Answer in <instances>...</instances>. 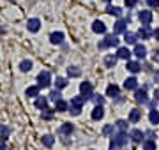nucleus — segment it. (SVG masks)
Returning a JSON list of instances; mask_svg holds the SVG:
<instances>
[{"instance_id": "f257e3e1", "label": "nucleus", "mask_w": 159, "mask_h": 150, "mask_svg": "<svg viewBox=\"0 0 159 150\" xmlns=\"http://www.w3.org/2000/svg\"><path fill=\"white\" fill-rule=\"evenodd\" d=\"M127 133H117L111 136V141H110V150H120L127 143Z\"/></svg>"}, {"instance_id": "f03ea898", "label": "nucleus", "mask_w": 159, "mask_h": 150, "mask_svg": "<svg viewBox=\"0 0 159 150\" xmlns=\"http://www.w3.org/2000/svg\"><path fill=\"white\" fill-rule=\"evenodd\" d=\"M119 42H120V39L117 37V34H108L106 37H104V41H101V42H99V48H101V50H106V48H115V46H119Z\"/></svg>"}, {"instance_id": "7ed1b4c3", "label": "nucleus", "mask_w": 159, "mask_h": 150, "mask_svg": "<svg viewBox=\"0 0 159 150\" xmlns=\"http://www.w3.org/2000/svg\"><path fill=\"white\" fill-rule=\"evenodd\" d=\"M51 85V74L50 71H41L37 74V87L39 88H48Z\"/></svg>"}, {"instance_id": "20e7f679", "label": "nucleus", "mask_w": 159, "mask_h": 150, "mask_svg": "<svg viewBox=\"0 0 159 150\" xmlns=\"http://www.w3.org/2000/svg\"><path fill=\"white\" fill-rule=\"evenodd\" d=\"M80 92H81V95H83L87 101L94 97V87H92L90 81H83V83L80 85Z\"/></svg>"}, {"instance_id": "39448f33", "label": "nucleus", "mask_w": 159, "mask_h": 150, "mask_svg": "<svg viewBox=\"0 0 159 150\" xmlns=\"http://www.w3.org/2000/svg\"><path fill=\"white\" fill-rule=\"evenodd\" d=\"M73 133H74V126L71 122H66V124H62V126L58 127V134L64 136V138H66V136H71Z\"/></svg>"}, {"instance_id": "423d86ee", "label": "nucleus", "mask_w": 159, "mask_h": 150, "mask_svg": "<svg viewBox=\"0 0 159 150\" xmlns=\"http://www.w3.org/2000/svg\"><path fill=\"white\" fill-rule=\"evenodd\" d=\"M152 11H140L138 12V20L142 25H150L152 23Z\"/></svg>"}, {"instance_id": "0eeeda50", "label": "nucleus", "mask_w": 159, "mask_h": 150, "mask_svg": "<svg viewBox=\"0 0 159 150\" xmlns=\"http://www.w3.org/2000/svg\"><path fill=\"white\" fill-rule=\"evenodd\" d=\"M27 29H29V32H32V34L39 32V29H41V20H39V18H30L29 21H27Z\"/></svg>"}, {"instance_id": "6e6552de", "label": "nucleus", "mask_w": 159, "mask_h": 150, "mask_svg": "<svg viewBox=\"0 0 159 150\" xmlns=\"http://www.w3.org/2000/svg\"><path fill=\"white\" fill-rule=\"evenodd\" d=\"M134 99H136V103L147 104V103H148L147 90H145V88H136V92H134Z\"/></svg>"}, {"instance_id": "1a4fd4ad", "label": "nucleus", "mask_w": 159, "mask_h": 150, "mask_svg": "<svg viewBox=\"0 0 159 150\" xmlns=\"http://www.w3.org/2000/svg\"><path fill=\"white\" fill-rule=\"evenodd\" d=\"M129 138H131V141H133V143H142L143 138H145V133H143V131H140V129H133V131L129 133Z\"/></svg>"}, {"instance_id": "9d476101", "label": "nucleus", "mask_w": 159, "mask_h": 150, "mask_svg": "<svg viewBox=\"0 0 159 150\" xmlns=\"http://www.w3.org/2000/svg\"><path fill=\"white\" fill-rule=\"evenodd\" d=\"M125 67H127V71H129V73L136 74V73H140V71H142V64L138 62V60H127Z\"/></svg>"}, {"instance_id": "9b49d317", "label": "nucleus", "mask_w": 159, "mask_h": 150, "mask_svg": "<svg viewBox=\"0 0 159 150\" xmlns=\"http://www.w3.org/2000/svg\"><path fill=\"white\" fill-rule=\"evenodd\" d=\"M34 106L35 108H37V110H44V108H48V97H44V95H37V97H35V101H34Z\"/></svg>"}, {"instance_id": "f8f14e48", "label": "nucleus", "mask_w": 159, "mask_h": 150, "mask_svg": "<svg viewBox=\"0 0 159 150\" xmlns=\"http://www.w3.org/2000/svg\"><path fill=\"white\" fill-rule=\"evenodd\" d=\"M131 55H133V51H131L127 46H122V48H119V50H117V57L122 58V60H125V62L131 58Z\"/></svg>"}, {"instance_id": "ddd939ff", "label": "nucleus", "mask_w": 159, "mask_h": 150, "mask_svg": "<svg viewBox=\"0 0 159 150\" xmlns=\"http://www.w3.org/2000/svg\"><path fill=\"white\" fill-rule=\"evenodd\" d=\"M136 35L140 37V39H150L152 30H150V27H148V25H142V29L136 32Z\"/></svg>"}, {"instance_id": "4468645a", "label": "nucleus", "mask_w": 159, "mask_h": 150, "mask_svg": "<svg viewBox=\"0 0 159 150\" xmlns=\"http://www.w3.org/2000/svg\"><path fill=\"white\" fill-rule=\"evenodd\" d=\"M127 30V21L125 20H117V23L113 27V34H124Z\"/></svg>"}, {"instance_id": "2eb2a0df", "label": "nucleus", "mask_w": 159, "mask_h": 150, "mask_svg": "<svg viewBox=\"0 0 159 150\" xmlns=\"http://www.w3.org/2000/svg\"><path fill=\"white\" fill-rule=\"evenodd\" d=\"M92 32H96V34H106V25L102 23L101 20H96L92 23Z\"/></svg>"}, {"instance_id": "dca6fc26", "label": "nucleus", "mask_w": 159, "mask_h": 150, "mask_svg": "<svg viewBox=\"0 0 159 150\" xmlns=\"http://www.w3.org/2000/svg\"><path fill=\"white\" fill-rule=\"evenodd\" d=\"M106 95H108V97H111V99L119 97V95H120V88L117 87L115 83H111V85H108V87H106Z\"/></svg>"}, {"instance_id": "f3484780", "label": "nucleus", "mask_w": 159, "mask_h": 150, "mask_svg": "<svg viewBox=\"0 0 159 150\" xmlns=\"http://www.w3.org/2000/svg\"><path fill=\"white\" fill-rule=\"evenodd\" d=\"M102 117H104V108L101 104H96V108L92 110V120H101Z\"/></svg>"}, {"instance_id": "a211bd4d", "label": "nucleus", "mask_w": 159, "mask_h": 150, "mask_svg": "<svg viewBox=\"0 0 159 150\" xmlns=\"http://www.w3.org/2000/svg\"><path fill=\"white\" fill-rule=\"evenodd\" d=\"M124 88H125V90H136V88H138V80L134 78V76L127 78V80L124 81Z\"/></svg>"}, {"instance_id": "6ab92c4d", "label": "nucleus", "mask_w": 159, "mask_h": 150, "mask_svg": "<svg viewBox=\"0 0 159 150\" xmlns=\"http://www.w3.org/2000/svg\"><path fill=\"white\" fill-rule=\"evenodd\" d=\"M69 110V103L67 101H64V99H58V101H55V111H58V113H64V111Z\"/></svg>"}, {"instance_id": "aec40b11", "label": "nucleus", "mask_w": 159, "mask_h": 150, "mask_svg": "<svg viewBox=\"0 0 159 150\" xmlns=\"http://www.w3.org/2000/svg\"><path fill=\"white\" fill-rule=\"evenodd\" d=\"M140 120H142V110H138V108L131 110V113H129V122L131 124H138Z\"/></svg>"}, {"instance_id": "412c9836", "label": "nucleus", "mask_w": 159, "mask_h": 150, "mask_svg": "<svg viewBox=\"0 0 159 150\" xmlns=\"http://www.w3.org/2000/svg\"><path fill=\"white\" fill-rule=\"evenodd\" d=\"M133 53H134L138 58H145V57H147V48L143 46V44H138V42H136V44H134V51H133Z\"/></svg>"}, {"instance_id": "4be33fe9", "label": "nucleus", "mask_w": 159, "mask_h": 150, "mask_svg": "<svg viewBox=\"0 0 159 150\" xmlns=\"http://www.w3.org/2000/svg\"><path fill=\"white\" fill-rule=\"evenodd\" d=\"M117 60H119V57H117V55H106V57H104V65L111 69V67H115V65H117Z\"/></svg>"}, {"instance_id": "5701e85b", "label": "nucleus", "mask_w": 159, "mask_h": 150, "mask_svg": "<svg viewBox=\"0 0 159 150\" xmlns=\"http://www.w3.org/2000/svg\"><path fill=\"white\" fill-rule=\"evenodd\" d=\"M62 41H64L62 32H53V34L50 35V42L51 44H62Z\"/></svg>"}, {"instance_id": "b1692460", "label": "nucleus", "mask_w": 159, "mask_h": 150, "mask_svg": "<svg viewBox=\"0 0 159 150\" xmlns=\"http://www.w3.org/2000/svg\"><path fill=\"white\" fill-rule=\"evenodd\" d=\"M9 134H11V127L6 126V124H0V139H4V141H7V138H9Z\"/></svg>"}, {"instance_id": "393cba45", "label": "nucleus", "mask_w": 159, "mask_h": 150, "mask_svg": "<svg viewBox=\"0 0 159 150\" xmlns=\"http://www.w3.org/2000/svg\"><path fill=\"white\" fill-rule=\"evenodd\" d=\"M124 41L127 42V44H136L138 35H136V34H133V32H127V30H125V32H124Z\"/></svg>"}, {"instance_id": "a878e982", "label": "nucleus", "mask_w": 159, "mask_h": 150, "mask_svg": "<svg viewBox=\"0 0 159 150\" xmlns=\"http://www.w3.org/2000/svg\"><path fill=\"white\" fill-rule=\"evenodd\" d=\"M39 92H41V88L37 87V85H32V87H29L27 90H25V94H27L29 97H34V99L39 95Z\"/></svg>"}, {"instance_id": "bb28decb", "label": "nucleus", "mask_w": 159, "mask_h": 150, "mask_svg": "<svg viewBox=\"0 0 159 150\" xmlns=\"http://www.w3.org/2000/svg\"><path fill=\"white\" fill-rule=\"evenodd\" d=\"M58 99H62V92L58 90V88H55V90H51L50 92V95H48V101H58Z\"/></svg>"}, {"instance_id": "cd10ccee", "label": "nucleus", "mask_w": 159, "mask_h": 150, "mask_svg": "<svg viewBox=\"0 0 159 150\" xmlns=\"http://www.w3.org/2000/svg\"><path fill=\"white\" fill-rule=\"evenodd\" d=\"M53 143H55V138H53L51 134H44V136H43V145H44V147L50 148V147H53Z\"/></svg>"}, {"instance_id": "c85d7f7f", "label": "nucleus", "mask_w": 159, "mask_h": 150, "mask_svg": "<svg viewBox=\"0 0 159 150\" xmlns=\"http://www.w3.org/2000/svg\"><path fill=\"white\" fill-rule=\"evenodd\" d=\"M80 74H81V71H80L76 65H73V67H67V76H69V78H78Z\"/></svg>"}, {"instance_id": "c756f323", "label": "nucleus", "mask_w": 159, "mask_h": 150, "mask_svg": "<svg viewBox=\"0 0 159 150\" xmlns=\"http://www.w3.org/2000/svg\"><path fill=\"white\" fill-rule=\"evenodd\" d=\"M148 120H150V124H159V111L157 110H150Z\"/></svg>"}, {"instance_id": "7c9ffc66", "label": "nucleus", "mask_w": 159, "mask_h": 150, "mask_svg": "<svg viewBox=\"0 0 159 150\" xmlns=\"http://www.w3.org/2000/svg\"><path fill=\"white\" fill-rule=\"evenodd\" d=\"M30 69H32V62H30V60H23V62H20V71H21V73H29Z\"/></svg>"}, {"instance_id": "2f4dec72", "label": "nucleus", "mask_w": 159, "mask_h": 150, "mask_svg": "<svg viewBox=\"0 0 159 150\" xmlns=\"http://www.w3.org/2000/svg\"><path fill=\"white\" fill-rule=\"evenodd\" d=\"M143 150H156V139H143Z\"/></svg>"}, {"instance_id": "473e14b6", "label": "nucleus", "mask_w": 159, "mask_h": 150, "mask_svg": "<svg viewBox=\"0 0 159 150\" xmlns=\"http://www.w3.org/2000/svg\"><path fill=\"white\" fill-rule=\"evenodd\" d=\"M87 103V99L83 97V95H76V97L71 99V104H76V106H81L83 108V104Z\"/></svg>"}, {"instance_id": "72a5a7b5", "label": "nucleus", "mask_w": 159, "mask_h": 150, "mask_svg": "<svg viewBox=\"0 0 159 150\" xmlns=\"http://www.w3.org/2000/svg\"><path fill=\"white\" fill-rule=\"evenodd\" d=\"M102 134L111 138V136L115 134V126H111V124H110V126H104V127H102Z\"/></svg>"}, {"instance_id": "f704fd0d", "label": "nucleus", "mask_w": 159, "mask_h": 150, "mask_svg": "<svg viewBox=\"0 0 159 150\" xmlns=\"http://www.w3.org/2000/svg\"><path fill=\"white\" fill-rule=\"evenodd\" d=\"M106 12H108V14H111V16H120V14H122V9L113 7V6H108V7H106Z\"/></svg>"}, {"instance_id": "c9c22d12", "label": "nucleus", "mask_w": 159, "mask_h": 150, "mask_svg": "<svg viewBox=\"0 0 159 150\" xmlns=\"http://www.w3.org/2000/svg\"><path fill=\"white\" fill-rule=\"evenodd\" d=\"M55 85H57L58 90H62V88H66L69 85V81L66 80V78H57V81H55Z\"/></svg>"}, {"instance_id": "e433bc0d", "label": "nucleus", "mask_w": 159, "mask_h": 150, "mask_svg": "<svg viewBox=\"0 0 159 150\" xmlns=\"http://www.w3.org/2000/svg\"><path fill=\"white\" fill-rule=\"evenodd\" d=\"M53 113H55V110H50V108H44L43 110V120H51V117H53Z\"/></svg>"}, {"instance_id": "4c0bfd02", "label": "nucleus", "mask_w": 159, "mask_h": 150, "mask_svg": "<svg viewBox=\"0 0 159 150\" xmlns=\"http://www.w3.org/2000/svg\"><path fill=\"white\" fill-rule=\"evenodd\" d=\"M67 111H71V115L78 117L80 113H81V106H76V104H69V110H67Z\"/></svg>"}, {"instance_id": "58836bf2", "label": "nucleus", "mask_w": 159, "mask_h": 150, "mask_svg": "<svg viewBox=\"0 0 159 150\" xmlns=\"http://www.w3.org/2000/svg\"><path fill=\"white\" fill-rule=\"evenodd\" d=\"M115 127L119 129L120 133H125V131H127V122H125V120H117V124H115Z\"/></svg>"}, {"instance_id": "ea45409f", "label": "nucleus", "mask_w": 159, "mask_h": 150, "mask_svg": "<svg viewBox=\"0 0 159 150\" xmlns=\"http://www.w3.org/2000/svg\"><path fill=\"white\" fill-rule=\"evenodd\" d=\"M147 4L150 9H157L159 7V0H147Z\"/></svg>"}, {"instance_id": "a19ab883", "label": "nucleus", "mask_w": 159, "mask_h": 150, "mask_svg": "<svg viewBox=\"0 0 159 150\" xmlns=\"http://www.w3.org/2000/svg\"><path fill=\"white\" fill-rule=\"evenodd\" d=\"M92 99H94L96 104H101V106L104 104V97H102V95H96V97H92Z\"/></svg>"}, {"instance_id": "79ce46f5", "label": "nucleus", "mask_w": 159, "mask_h": 150, "mask_svg": "<svg viewBox=\"0 0 159 150\" xmlns=\"http://www.w3.org/2000/svg\"><path fill=\"white\" fill-rule=\"evenodd\" d=\"M0 150H11V147H9L4 139H0Z\"/></svg>"}, {"instance_id": "37998d69", "label": "nucleus", "mask_w": 159, "mask_h": 150, "mask_svg": "<svg viewBox=\"0 0 159 150\" xmlns=\"http://www.w3.org/2000/svg\"><path fill=\"white\" fill-rule=\"evenodd\" d=\"M124 2H125V6L127 7H134L138 4V0H124Z\"/></svg>"}, {"instance_id": "c03bdc74", "label": "nucleus", "mask_w": 159, "mask_h": 150, "mask_svg": "<svg viewBox=\"0 0 159 150\" xmlns=\"http://www.w3.org/2000/svg\"><path fill=\"white\" fill-rule=\"evenodd\" d=\"M152 58H154V62H156V60H159V50H154V55H152Z\"/></svg>"}, {"instance_id": "a18cd8bd", "label": "nucleus", "mask_w": 159, "mask_h": 150, "mask_svg": "<svg viewBox=\"0 0 159 150\" xmlns=\"http://www.w3.org/2000/svg\"><path fill=\"white\" fill-rule=\"evenodd\" d=\"M152 35L156 37V41H159V29H156V30H154V32H152Z\"/></svg>"}, {"instance_id": "49530a36", "label": "nucleus", "mask_w": 159, "mask_h": 150, "mask_svg": "<svg viewBox=\"0 0 159 150\" xmlns=\"http://www.w3.org/2000/svg\"><path fill=\"white\" fill-rule=\"evenodd\" d=\"M154 97H156V99H157V101H159V88H157V90H156V94H154Z\"/></svg>"}, {"instance_id": "de8ad7c7", "label": "nucleus", "mask_w": 159, "mask_h": 150, "mask_svg": "<svg viewBox=\"0 0 159 150\" xmlns=\"http://www.w3.org/2000/svg\"><path fill=\"white\" fill-rule=\"evenodd\" d=\"M156 81L159 83V73H156Z\"/></svg>"}, {"instance_id": "09e8293b", "label": "nucleus", "mask_w": 159, "mask_h": 150, "mask_svg": "<svg viewBox=\"0 0 159 150\" xmlns=\"http://www.w3.org/2000/svg\"><path fill=\"white\" fill-rule=\"evenodd\" d=\"M102 2H110V0H102Z\"/></svg>"}]
</instances>
